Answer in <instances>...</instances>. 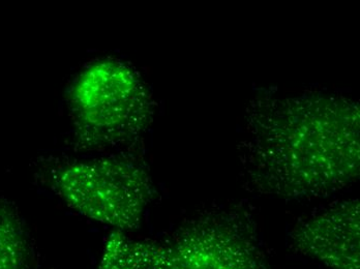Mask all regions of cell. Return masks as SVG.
<instances>
[{
    "label": "cell",
    "mask_w": 360,
    "mask_h": 269,
    "mask_svg": "<svg viewBox=\"0 0 360 269\" xmlns=\"http://www.w3.org/2000/svg\"><path fill=\"white\" fill-rule=\"evenodd\" d=\"M241 164L251 189L283 199L327 196L359 178V103L304 93L257 96L245 112Z\"/></svg>",
    "instance_id": "1"
},
{
    "label": "cell",
    "mask_w": 360,
    "mask_h": 269,
    "mask_svg": "<svg viewBox=\"0 0 360 269\" xmlns=\"http://www.w3.org/2000/svg\"><path fill=\"white\" fill-rule=\"evenodd\" d=\"M74 143L81 150L134 144L150 126L155 102L135 69L115 58L89 63L68 95Z\"/></svg>",
    "instance_id": "2"
},
{
    "label": "cell",
    "mask_w": 360,
    "mask_h": 269,
    "mask_svg": "<svg viewBox=\"0 0 360 269\" xmlns=\"http://www.w3.org/2000/svg\"><path fill=\"white\" fill-rule=\"evenodd\" d=\"M45 177L72 211L124 233L140 228L157 196L148 168L131 155L56 162Z\"/></svg>",
    "instance_id": "3"
},
{
    "label": "cell",
    "mask_w": 360,
    "mask_h": 269,
    "mask_svg": "<svg viewBox=\"0 0 360 269\" xmlns=\"http://www.w3.org/2000/svg\"><path fill=\"white\" fill-rule=\"evenodd\" d=\"M177 269H263L247 212H210L188 222L168 242Z\"/></svg>",
    "instance_id": "4"
},
{
    "label": "cell",
    "mask_w": 360,
    "mask_h": 269,
    "mask_svg": "<svg viewBox=\"0 0 360 269\" xmlns=\"http://www.w3.org/2000/svg\"><path fill=\"white\" fill-rule=\"evenodd\" d=\"M359 200H346L302 221L292 232L298 253L330 269H360Z\"/></svg>",
    "instance_id": "5"
},
{
    "label": "cell",
    "mask_w": 360,
    "mask_h": 269,
    "mask_svg": "<svg viewBox=\"0 0 360 269\" xmlns=\"http://www.w3.org/2000/svg\"><path fill=\"white\" fill-rule=\"evenodd\" d=\"M98 269H177L167 244L134 240L126 233L110 234Z\"/></svg>",
    "instance_id": "6"
},
{
    "label": "cell",
    "mask_w": 360,
    "mask_h": 269,
    "mask_svg": "<svg viewBox=\"0 0 360 269\" xmlns=\"http://www.w3.org/2000/svg\"><path fill=\"white\" fill-rule=\"evenodd\" d=\"M30 242L19 214L0 201V269H27Z\"/></svg>",
    "instance_id": "7"
}]
</instances>
